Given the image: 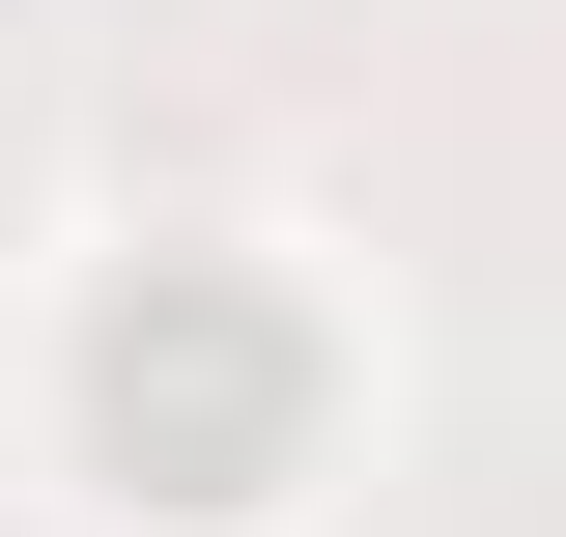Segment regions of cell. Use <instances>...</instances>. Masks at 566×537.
I'll use <instances>...</instances> for the list:
<instances>
[{"label":"cell","mask_w":566,"mask_h":537,"mask_svg":"<svg viewBox=\"0 0 566 537\" xmlns=\"http://www.w3.org/2000/svg\"><path fill=\"white\" fill-rule=\"evenodd\" d=\"M283 424H312V312H283V283L142 255L114 312H85V453H114V509H255Z\"/></svg>","instance_id":"1"}]
</instances>
